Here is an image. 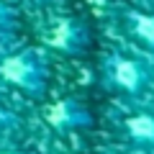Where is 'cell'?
I'll list each match as a JSON object with an SVG mask.
<instances>
[{
	"label": "cell",
	"mask_w": 154,
	"mask_h": 154,
	"mask_svg": "<svg viewBox=\"0 0 154 154\" xmlns=\"http://www.w3.org/2000/svg\"><path fill=\"white\" fill-rule=\"evenodd\" d=\"M0 154H28V152H16V149H3Z\"/></svg>",
	"instance_id": "cell-9"
},
{
	"label": "cell",
	"mask_w": 154,
	"mask_h": 154,
	"mask_svg": "<svg viewBox=\"0 0 154 154\" xmlns=\"http://www.w3.org/2000/svg\"><path fill=\"white\" fill-rule=\"evenodd\" d=\"M0 80L23 90L31 98L44 95L49 82V67L33 51H11L0 57Z\"/></svg>",
	"instance_id": "cell-1"
},
{
	"label": "cell",
	"mask_w": 154,
	"mask_h": 154,
	"mask_svg": "<svg viewBox=\"0 0 154 154\" xmlns=\"http://www.w3.org/2000/svg\"><path fill=\"white\" fill-rule=\"evenodd\" d=\"M36 5H46V3H57V0H33Z\"/></svg>",
	"instance_id": "cell-10"
},
{
	"label": "cell",
	"mask_w": 154,
	"mask_h": 154,
	"mask_svg": "<svg viewBox=\"0 0 154 154\" xmlns=\"http://www.w3.org/2000/svg\"><path fill=\"white\" fill-rule=\"evenodd\" d=\"M18 126V118L16 113H11V110L5 108V105H0V134L8 131V128H16Z\"/></svg>",
	"instance_id": "cell-8"
},
{
	"label": "cell",
	"mask_w": 154,
	"mask_h": 154,
	"mask_svg": "<svg viewBox=\"0 0 154 154\" xmlns=\"http://www.w3.org/2000/svg\"><path fill=\"white\" fill-rule=\"evenodd\" d=\"M67 154H75V152H67Z\"/></svg>",
	"instance_id": "cell-11"
},
{
	"label": "cell",
	"mask_w": 154,
	"mask_h": 154,
	"mask_svg": "<svg viewBox=\"0 0 154 154\" xmlns=\"http://www.w3.org/2000/svg\"><path fill=\"white\" fill-rule=\"evenodd\" d=\"M44 38H46L49 49L59 51V54H67V57H75L90 44V28L80 18L64 16V18H57L51 23L49 31L44 33Z\"/></svg>",
	"instance_id": "cell-3"
},
{
	"label": "cell",
	"mask_w": 154,
	"mask_h": 154,
	"mask_svg": "<svg viewBox=\"0 0 154 154\" xmlns=\"http://www.w3.org/2000/svg\"><path fill=\"white\" fill-rule=\"evenodd\" d=\"M121 134L131 144L154 146V110H139L121 121Z\"/></svg>",
	"instance_id": "cell-5"
},
{
	"label": "cell",
	"mask_w": 154,
	"mask_h": 154,
	"mask_svg": "<svg viewBox=\"0 0 154 154\" xmlns=\"http://www.w3.org/2000/svg\"><path fill=\"white\" fill-rule=\"evenodd\" d=\"M103 77H105V88L126 95V98H136L146 90L152 72L141 59H136L131 54L113 51L103 62Z\"/></svg>",
	"instance_id": "cell-2"
},
{
	"label": "cell",
	"mask_w": 154,
	"mask_h": 154,
	"mask_svg": "<svg viewBox=\"0 0 154 154\" xmlns=\"http://www.w3.org/2000/svg\"><path fill=\"white\" fill-rule=\"evenodd\" d=\"M44 118H46V123H49L54 131H59V134L85 128L93 121L90 110L75 98H62V100H57V103H51L49 108L44 110Z\"/></svg>",
	"instance_id": "cell-4"
},
{
	"label": "cell",
	"mask_w": 154,
	"mask_h": 154,
	"mask_svg": "<svg viewBox=\"0 0 154 154\" xmlns=\"http://www.w3.org/2000/svg\"><path fill=\"white\" fill-rule=\"evenodd\" d=\"M16 28V11L0 0V41H8Z\"/></svg>",
	"instance_id": "cell-7"
},
{
	"label": "cell",
	"mask_w": 154,
	"mask_h": 154,
	"mask_svg": "<svg viewBox=\"0 0 154 154\" xmlns=\"http://www.w3.org/2000/svg\"><path fill=\"white\" fill-rule=\"evenodd\" d=\"M126 31L131 33L136 41H141L146 49L154 51V16L144 11H128L126 13Z\"/></svg>",
	"instance_id": "cell-6"
}]
</instances>
